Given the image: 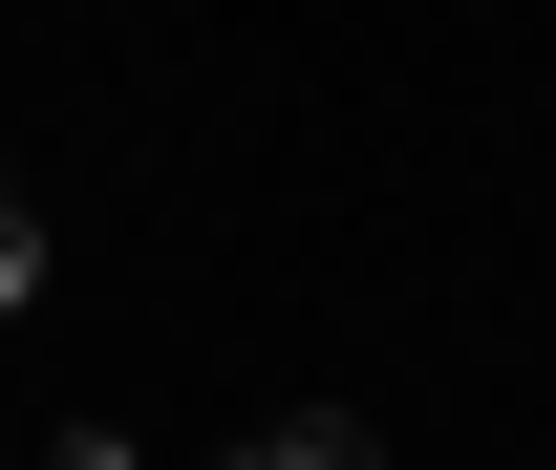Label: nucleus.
<instances>
[{"mask_svg":"<svg viewBox=\"0 0 556 470\" xmlns=\"http://www.w3.org/2000/svg\"><path fill=\"white\" fill-rule=\"evenodd\" d=\"M214 470H386V428H364V406H278V428H236Z\"/></svg>","mask_w":556,"mask_h":470,"instance_id":"1","label":"nucleus"},{"mask_svg":"<svg viewBox=\"0 0 556 470\" xmlns=\"http://www.w3.org/2000/svg\"><path fill=\"white\" fill-rule=\"evenodd\" d=\"M43 278H65V236H43V193L0 172V321H43Z\"/></svg>","mask_w":556,"mask_h":470,"instance_id":"2","label":"nucleus"},{"mask_svg":"<svg viewBox=\"0 0 556 470\" xmlns=\"http://www.w3.org/2000/svg\"><path fill=\"white\" fill-rule=\"evenodd\" d=\"M43 470H150V449H129V428H43Z\"/></svg>","mask_w":556,"mask_h":470,"instance_id":"3","label":"nucleus"}]
</instances>
